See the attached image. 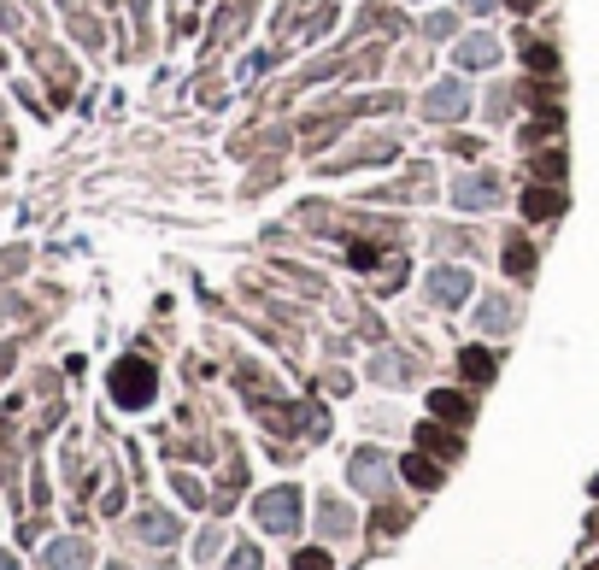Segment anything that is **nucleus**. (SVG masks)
<instances>
[{"instance_id": "nucleus-1", "label": "nucleus", "mask_w": 599, "mask_h": 570, "mask_svg": "<svg viewBox=\"0 0 599 570\" xmlns=\"http://www.w3.org/2000/svg\"><path fill=\"white\" fill-rule=\"evenodd\" d=\"M253 517L265 535H294L300 529V488H270V494L253 500Z\"/></svg>"}, {"instance_id": "nucleus-2", "label": "nucleus", "mask_w": 599, "mask_h": 570, "mask_svg": "<svg viewBox=\"0 0 599 570\" xmlns=\"http://www.w3.org/2000/svg\"><path fill=\"white\" fill-rule=\"evenodd\" d=\"M112 400H118V406H147V400H154V365H147V359H124V365L112 371Z\"/></svg>"}, {"instance_id": "nucleus-3", "label": "nucleus", "mask_w": 599, "mask_h": 570, "mask_svg": "<svg viewBox=\"0 0 599 570\" xmlns=\"http://www.w3.org/2000/svg\"><path fill=\"white\" fill-rule=\"evenodd\" d=\"M453 206H459V212H494V206H500V177H488V171L459 177V183H453Z\"/></svg>"}, {"instance_id": "nucleus-4", "label": "nucleus", "mask_w": 599, "mask_h": 570, "mask_svg": "<svg viewBox=\"0 0 599 570\" xmlns=\"http://www.w3.org/2000/svg\"><path fill=\"white\" fill-rule=\"evenodd\" d=\"M423 288H429V300H435V306H464L476 283H470V271H459V265H435Z\"/></svg>"}, {"instance_id": "nucleus-5", "label": "nucleus", "mask_w": 599, "mask_h": 570, "mask_svg": "<svg viewBox=\"0 0 599 570\" xmlns=\"http://www.w3.org/2000/svg\"><path fill=\"white\" fill-rule=\"evenodd\" d=\"M464 106H470V88H464V83H435L429 100H423V118L453 124V118H464Z\"/></svg>"}, {"instance_id": "nucleus-6", "label": "nucleus", "mask_w": 599, "mask_h": 570, "mask_svg": "<svg viewBox=\"0 0 599 570\" xmlns=\"http://www.w3.org/2000/svg\"><path fill=\"white\" fill-rule=\"evenodd\" d=\"M347 476H353V488H364V494H382V488H388V458H382L377 447H359L353 465H347Z\"/></svg>"}, {"instance_id": "nucleus-7", "label": "nucleus", "mask_w": 599, "mask_h": 570, "mask_svg": "<svg viewBox=\"0 0 599 570\" xmlns=\"http://www.w3.org/2000/svg\"><path fill=\"white\" fill-rule=\"evenodd\" d=\"M453 59H459V71H488L494 59H500V42L494 36H470V42L453 47Z\"/></svg>"}, {"instance_id": "nucleus-8", "label": "nucleus", "mask_w": 599, "mask_h": 570, "mask_svg": "<svg viewBox=\"0 0 599 570\" xmlns=\"http://www.w3.org/2000/svg\"><path fill=\"white\" fill-rule=\"evenodd\" d=\"M512 324H517L512 294H494V300H482V306H476V329H482V335H500V329H512Z\"/></svg>"}, {"instance_id": "nucleus-9", "label": "nucleus", "mask_w": 599, "mask_h": 570, "mask_svg": "<svg viewBox=\"0 0 599 570\" xmlns=\"http://www.w3.org/2000/svg\"><path fill=\"white\" fill-rule=\"evenodd\" d=\"M136 535H141V541H154V547H171L182 535V524L171 512H141L136 517Z\"/></svg>"}, {"instance_id": "nucleus-10", "label": "nucleus", "mask_w": 599, "mask_h": 570, "mask_svg": "<svg viewBox=\"0 0 599 570\" xmlns=\"http://www.w3.org/2000/svg\"><path fill=\"white\" fill-rule=\"evenodd\" d=\"M88 565V541H54L47 547V570H83Z\"/></svg>"}, {"instance_id": "nucleus-11", "label": "nucleus", "mask_w": 599, "mask_h": 570, "mask_svg": "<svg viewBox=\"0 0 599 570\" xmlns=\"http://www.w3.org/2000/svg\"><path fill=\"white\" fill-rule=\"evenodd\" d=\"M400 476H405L412 488H423V494H429V488H441V471H435V465H429L423 453H412V458H405V465H400Z\"/></svg>"}, {"instance_id": "nucleus-12", "label": "nucleus", "mask_w": 599, "mask_h": 570, "mask_svg": "<svg viewBox=\"0 0 599 570\" xmlns=\"http://www.w3.org/2000/svg\"><path fill=\"white\" fill-rule=\"evenodd\" d=\"M459 371L470 376V383H488V376H494V353H482V347H464V353H459Z\"/></svg>"}, {"instance_id": "nucleus-13", "label": "nucleus", "mask_w": 599, "mask_h": 570, "mask_svg": "<svg viewBox=\"0 0 599 570\" xmlns=\"http://www.w3.org/2000/svg\"><path fill=\"white\" fill-rule=\"evenodd\" d=\"M318 524L329 529V535H353V512L341 506V500H323V506H318Z\"/></svg>"}, {"instance_id": "nucleus-14", "label": "nucleus", "mask_w": 599, "mask_h": 570, "mask_svg": "<svg viewBox=\"0 0 599 570\" xmlns=\"http://www.w3.org/2000/svg\"><path fill=\"white\" fill-rule=\"evenodd\" d=\"M429 412L435 417H470V406H464V394H453V388H435V394H429Z\"/></svg>"}, {"instance_id": "nucleus-15", "label": "nucleus", "mask_w": 599, "mask_h": 570, "mask_svg": "<svg viewBox=\"0 0 599 570\" xmlns=\"http://www.w3.org/2000/svg\"><path fill=\"white\" fill-rule=\"evenodd\" d=\"M535 271V247L529 242H512L505 247V277H529Z\"/></svg>"}, {"instance_id": "nucleus-16", "label": "nucleus", "mask_w": 599, "mask_h": 570, "mask_svg": "<svg viewBox=\"0 0 599 570\" xmlns=\"http://www.w3.org/2000/svg\"><path fill=\"white\" fill-rule=\"evenodd\" d=\"M370 376H377V383H405V359L400 353H377L370 359Z\"/></svg>"}, {"instance_id": "nucleus-17", "label": "nucleus", "mask_w": 599, "mask_h": 570, "mask_svg": "<svg viewBox=\"0 0 599 570\" xmlns=\"http://www.w3.org/2000/svg\"><path fill=\"white\" fill-rule=\"evenodd\" d=\"M418 447H429V453H441V458L459 453V442H453V435H441L435 424H423V429H418Z\"/></svg>"}, {"instance_id": "nucleus-18", "label": "nucleus", "mask_w": 599, "mask_h": 570, "mask_svg": "<svg viewBox=\"0 0 599 570\" xmlns=\"http://www.w3.org/2000/svg\"><path fill=\"white\" fill-rule=\"evenodd\" d=\"M558 206H564V200H558L553 188H529V200H523V212L529 218H546V212H558Z\"/></svg>"}, {"instance_id": "nucleus-19", "label": "nucleus", "mask_w": 599, "mask_h": 570, "mask_svg": "<svg viewBox=\"0 0 599 570\" xmlns=\"http://www.w3.org/2000/svg\"><path fill=\"white\" fill-rule=\"evenodd\" d=\"M223 570H265V565H259V547H247V541H241L236 553H229V565H223Z\"/></svg>"}, {"instance_id": "nucleus-20", "label": "nucleus", "mask_w": 599, "mask_h": 570, "mask_svg": "<svg viewBox=\"0 0 599 570\" xmlns=\"http://www.w3.org/2000/svg\"><path fill=\"white\" fill-rule=\"evenodd\" d=\"M294 570H335V565L323 547H306V553H294Z\"/></svg>"}, {"instance_id": "nucleus-21", "label": "nucleus", "mask_w": 599, "mask_h": 570, "mask_svg": "<svg viewBox=\"0 0 599 570\" xmlns=\"http://www.w3.org/2000/svg\"><path fill=\"white\" fill-rule=\"evenodd\" d=\"M171 483H177V494L188 500V506H200V500H206V488H200L195 476H182V471H177V476H171Z\"/></svg>"}, {"instance_id": "nucleus-22", "label": "nucleus", "mask_w": 599, "mask_h": 570, "mask_svg": "<svg viewBox=\"0 0 599 570\" xmlns=\"http://www.w3.org/2000/svg\"><path fill=\"white\" fill-rule=\"evenodd\" d=\"M446 147H453V153H459V159H476V153H482V142H476V136H453V142H446Z\"/></svg>"}, {"instance_id": "nucleus-23", "label": "nucleus", "mask_w": 599, "mask_h": 570, "mask_svg": "<svg viewBox=\"0 0 599 570\" xmlns=\"http://www.w3.org/2000/svg\"><path fill=\"white\" fill-rule=\"evenodd\" d=\"M529 65H535V71H553V65H558L553 47H529Z\"/></svg>"}, {"instance_id": "nucleus-24", "label": "nucleus", "mask_w": 599, "mask_h": 570, "mask_svg": "<svg viewBox=\"0 0 599 570\" xmlns=\"http://www.w3.org/2000/svg\"><path fill=\"white\" fill-rule=\"evenodd\" d=\"M218 547H223V535H218V529H206V535H200V558H212Z\"/></svg>"}, {"instance_id": "nucleus-25", "label": "nucleus", "mask_w": 599, "mask_h": 570, "mask_svg": "<svg viewBox=\"0 0 599 570\" xmlns=\"http://www.w3.org/2000/svg\"><path fill=\"white\" fill-rule=\"evenodd\" d=\"M494 6H500V0H464V12H476V18H488Z\"/></svg>"}, {"instance_id": "nucleus-26", "label": "nucleus", "mask_w": 599, "mask_h": 570, "mask_svg": "<svg viewBox=\"0 0 599 570\" xmlns=\"http://www.w3.org/2000/svg\"><path fill=\"white\" fill-rule=\"evenodd\" d=\"M512 12H535V0H512Z\"/></svg>"}, {"instance_id": "nucleus-27", "label": "nucleus", "mask_w": 599, "mask_h": 570, "mask_svg": "<svg viewBox=\"0 0 599 570\" xmlns=\"http://www.w3.org/2000/svg\"><path fill=\"white\" fill-rule=\"evenodd\" d=\"M0 570H18V558H6V553H0Z\"/></svg>"}, {"instance_id": "nucleus-28", "label": "nucleus", "mask_w": 599, "mask_h": 570, "mask_svg": "<svg viewBox=\"0 0 599 570\" xmlns=\"http://www.w3.org/2000/svg\"><path fill=\"white\" fill-rule=\"evenodd\" d=\"M112 570H124V565H112Z\"/></svg>"}]
</instances>
